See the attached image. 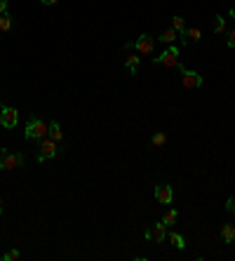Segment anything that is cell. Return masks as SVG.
I'll use <instances>...</instances> for the list:
<instances>
[{
  "instance_id": "1",
  "label": "cell",
  "mask_w": 235,
  "mask_h": 261,
  "mask_svg": "<svg viewBox=\"0 0 235 261\" xmlns=\"http://www.w3.org/2000/svg\"><path fill=\"white\" fill-rule=\"evenodd\" d=\"M47 132H50V125H47V122H43L38 116H31V118H29V122H26V130H24V134H26V139H29V142H40V139H45V137H47Z\"/></svg>"
},
{
  "instance_id": "2",
  "label": "cell",
  "mask_w": 235,
  "mask_h": 261,
  "mask_svg": "<svg viewBox=\"0 0 235 261\" xmlns=\"http://www.w3.org/2000/svg\"><path fill=\"white\" fill-rule=\"evenodd\" d=\"M26 163V155L19 151H0V170L2 172H12V170H19Z\"/></svg>"
},
{
  "instance_id": "3",
  "label": "cell",
  "mask_w": 235,
  "mask_h": 261,
  "mask_svg": "<svg viewBox=\"0 0 235 261\" xmlns=\"http://www.w3.org/2000/svg\"><path fill=\"white\" fill-rule=\"evenodd\" d=\"M155 40H158V38H153L150 33H141L134 43H127L125 47H127V50H137L139 55L153 57V55H155Z\"/></svg>"
},
{
  "instance_id": "4",
  "label": "cell",
  "mask_w": 235,
  "mask_h": 261,
  "mask_svg": "<svg viewBox=\"0 0 235 261\" xmlns=\"http://www.w3.org/2000/svg\"><path fill=\"white\" fill-rule=\"evenodd\" d=\"M153 64L158 66H167V68H174V66H179V47L176 45H167V50H162L158 57H153Z\"/></svg>"
},
{
  "instance_id": "5",
  "label": "cell",
  "mask_w": 235,
  "mask_h": 261,
  "mask_svg": "<svg viewBox=\"0 0 235 261\" xmlns=\"http://www.w3.org/2000/svg\"><path fill=\"white\" fill-rule=\"evenodd\" d=\"M57 153H59V144L52 142L50 137H45V139L38 142V155H35V160L38 163H47V160H52Z\"/></svg>"
},
{
  "instance_id": "6",
  "label": "cell",
  "mask_w": 235,
  "mask_h": 261,
  "mask_svg": "<svg viewBox=\"0 0 235 261\" xmlns=\"http://www.w3.org/2000/svg\"><path fill=\"white\" fill-rule=\"evenodd\" d=\"M179 68V73H181V85L186 89H198V87H203V76L198 73V71H188V68H183L181 64L176 66Z\"/></svg>"
},
{
  "instance_id": "7",
  "label": "cell",
  "mask_w": 235,
  "mask_h": 261,
  "mask_svg": "<svg viewBox=\"0 0 235 261\" xmlns=\"http://www.w3.org/2000/svg\"><path fill=\"white\" fill-rule=\"evenodd\" d=\"M0 125L7 127V130H14L19 125V111L12 109V106H0Z\"/></svg>"
},
{
  "instance_id": "8",
  "label": "cell",
  "mask_w": 235,
  "mask_h": 261,
  "mask_svg": "<svg viewBox=\"0 0 235 261\" xmlns=\"http://www.w3.org/2000/svg\"><path fill=\"white\" fill-rule=\"evenodd\" d=\"M155 200H158L160 205H172V203H174V188L167 184L155 186Z\"/></svg>"
},
{
  "instance_id": "9",
  "label": "cell",
  "mask_w": 235,
  "mask_h": 261,
  "mask_svg": "<svg viewBox=\"0 0 235 261\" xmlns=\"http://www.w3.org/2000/svg\"><path fill=\"white\" fill-rule=\"evenodd\" d=\"M146 240H155V242H165L167 240V226L165 224H155V226H150V229H146Z\"/></svg>"
},
{
  "instance_id": "10",
  "label": "cell",
  "mask_w": 235,
  "mask_h": 261,
  "mask_svg": "<svg viewBox=\"0 0 235 261\" xmlns=\"http://www.w3.org/2000/svg\"><path fill=\"white\" fill-rule=\"evenodd\" d=\"M181 38V45H195V43H200L203 40V31L198 29V26H186V31L179 35Z\"/></svg>"
},
{
  "instance_id": "11",
  "label": "cell",
  "mask_w": 235,
  "mask_h": 261,
  "mask_svg": "<svg viewBox=\"0 0 235 261\" xmlns=\"http://www.w3.org/2000/svg\"><path fill=\"white\" fill-rule=\"evenodd\" d=\"M47 137H50L52 142H57V144L64 142V132H61V125H59V120H52V122H50V132H47Z\"/></svg>"
},
{
  "instance_id": "12",
  "label": "cell",
  "mask_w": 235,
  "mask_h": 261,
  "mask_svg": "<svg viewBox=\"0 0 235 261\" xmlns=\"http://www.w3.org/2000/svg\"><path fill=\"white\" fill-rule=\"evenodd\" d=\"M221 240H224L226 245H233L235 242V226L233 224H224V226H221Z\"/></svg>"
},
{
  "instance_id": "13",
  "label": "cell",
  "mask_w": 235,
  "mask_h": 261,
  "mask_svg": "<svg viewBox=\"0 0 235 261\" xmlns=\"http://www.w3.org/2000/svg\"><path fill=\"white\" fill-rule=\"evenodd\" d=\"M125 66H127V71L132 76H137V71H139V66H141V59L137 55H127L125 57Z\"/></svg>"
},
{
  "instance_id": "14",
  "label": "cell",
  "mask_w": 235,
  "mask_h": 261,
  "mask_svg": "<svg viewBox=\"0 0 235 261\" xmlns=\"http://www.w3.org/2000/svg\"><path fill=\"white\" fill-rule=\"evenodd\" d=\"M176 38H179V33L174 31V29H165V31L160 33V35H158V40H160V43H165V45H174V40H176Z\"/></svg>"
},
{
  "instance_id": "15",
  "label": "cell",
  "mask_w": 235,
  "mask_h": 261,
  "mask_svg": "<svg viewBox=\"0 0 235 261\" xmlns=\"http://www.w3.org/2000/svg\"><path fill=\"white\" fill-rule=\"evenodd\" d=\"M167 238H170V242L176 247V250H186V238H183L181 233L172 231V233H167Z\"/></svg>"
},
{
  "instance_id": "16",
  "label": "cell",
  "mask_w": 235,
  "mask_h": 261,
  "mask_svg": "<svg viewBox=\"0 0 235 261\" xmlns=\"http://www.w3.org/2000/svg\"><path fill=\"white\" fill-rule=\"evenodd\" d=\"M176 219H179V212H176V209L172 207V209H167V212L162 214V224H165V226L170 229V226H174V224H176Z\"/></svg>"
},
{
  "instance_id": "17",
  "label": "cell",
  "mask_w": 235,
  "mask_h": 261,
  "mask_svg": "<svg viewBox=\"0 0 235 261\" xmlns=\"http://www.w3.org/2000/svg\"><path fill=\"white\" fill-rule=\"evenodd\" d=\"M214 33H216V35H226V33H228V29H226V19L221 17V14L214 17Z\"/></svg>"
},
{
  "instance_id": "18",
  "label": "cell",
  "mask_w": 235,
  "mask_h": 261,
  "mask_svg": "<svg viewBox=\"0 0 235 261\" xmlns=\"http://www.w3.org/2000/svg\"><path fill=\"white\" fill-rule=\"evenodd\" d=\"M165 144H167V134H165V132H155V134L150 137V146H153V148H162Z\"/></svg>"
},
{
  "instance_id": "19",
  "label": "cell",
  "mask_w": 235,
  "mask_h": 261,
  "mask_svg": "<svg viewBox=\"0 0 235 261\" xmlns=\"http://www.w3.org/2000/svg\"><path fill=\"white\" fill-rule=\"evenodd\" d=\"M0 31H2V33L12 31V14H10V12L0 14Z\"/></svg>"
},
{
  "instance_id": "20",
  "label": "cell",
  "mask_w": 235,
  "mask_h": 261,
  "mask_svg": "<svg viewBox=\"0 0 235 261\" xmlns=\"http://www.w3.org/2000/svg\"><path fill=\"white\" fill-rule=\"evenodd\" d=\"M172 29L181 35V33L186 31V22H183V17H174V19H172Z\"/></svg>"
},
{
  "instance_id": "21",
  "label": "cell",
  "mask_w": 235,
  "mask_h": 261,
  "mask_svg": "<svg viewBox=\"0 0 235 261\" xmlns=\"http://www.w3.org/2000/svg\"><path fill=\"white\" fill-rule=\"evenodd\" d=\"M22 257V252L19 250H7L5 254H0V261H17Z\"/></svg>"
},
{
  "instance_id": "22",
  "label": "cell",
  "mask_w": 235,
  "mask_h": 261,
  "mask_svg": "<svg viewBox=\"0 0 235 261\" xmlns=\"http://www.w3.org/2000/svg\"><path fill=\"white\" fill-rule=\"evenodd\" d=\"M226 209H228V212L235 217V196H231L228 200H226Z\"/></svg>"
},
{
  "instance_id": "23",
  "label": "cell",
  "mask_w": 235,
  "mask_h": 261,
  "mask_svg": "<svg viewBox=\"0 0 235 261\" xmlns=\"http://www.w3.org/2000/svg\"><path fill=\"white\" fill-rule=\"evenodd\" d=\"M226 35H228V40H226V45H228V47L233 50V47H235V31H228Z\"/></svg>"
},
{
  "instance_id": "24",
  "label": "cell",
  "mask_w": 235,
  "mask_h": 261,
  "mask_svg": "<svg viewBox=\"0 0 235 261\" xmlns=\"http://www.w3.org/2000/svg\"><path fill=\"white\" fill-rule=\"evenodd\" d=\"M7 5H10V0H0V14L7 12Z\"/></svg>"
},
{
  "instance_id": "25",
  "label": "cell",
  "mask_w": 235,
  "mask_h": 261,
  "mask_svg": "<svg viewBox=\"0 0 235 261\" xmlns=\"http://www.w3.org/2000/svg\"><path fill=\"white\" fill-rule=\"evenodd\" d=\"M40 2H43V5H47V7H52V5H57L59 0H40Z\"/></svg>"
},
{
  "instance_id": "26",
  "label": "cell",
  "mask_w": 235,
  "mask_h": 261,
  "mask_svg": "<svg viewBox=\"0 0 235 261\" xmlns=\"http://www.w3.org/2000/svg\"><path fill=\"white\" fill-rule=\"evenodd\" d=\"M231 17H233V19H235V5H233V7H231Z\"/></svg>"
},
{
  "instance_id": "27",
  "label": "cell",
  "mask_w": 235,
  "mask_h": 261,
  "mask_svg": "<svg viewBox=\"0 0 235 261\" xmlns=\"http://www.w3.org/2000/svg\"><path fill=\"white\" fill-rule=\"evenodd\" d=\"M0 214H2V198H0Z\"/></svg>"
}]
</instances>
